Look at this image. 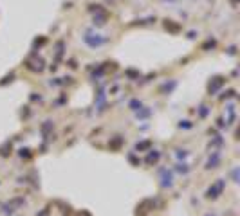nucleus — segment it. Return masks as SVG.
<instances>
[{
    "label": "nucleus",
    "instance_id": "f8f14e48",
    "mask_svg": "<svg viewBox=\"0 0 240 216\" xmlns=\"http://www.w3.org/2000/svg\"><path fill=\"white\" fill-rule=\"evenodd\" d=\"M235 2H238V0H235Z\"/></svg>",
    "mask_w": 240,
    "mask_h": 216
},
{
    "label": "nucleus",
    "instance_id": "423d86ee",
    "mask_svg": "<svg viewBox=\"0 0 240 216\" xmlns=\"http://www.w3.org/2000/svg\"><path fill=\"white\" fill-rule=\"evenodd\" d=\"M63 47H65L63 41H58V43H56V61L61 59V56H63Z\"/></svg>",
    "mask_w": 240,
    "mask_h": 216
},
{
    "label": "nucleus",
    "instance_id": "f257e3e1",
    "mask_svg": "<svg viewBox=\"0 0 240 216\" xmlns=\"http://www.w3.org/2000/svg\"><path fill=\"white\" fill-rule=\"evenodd\" d=\"M90 11L94 13V25H105L108 20V13L101 9V6H90Z\"/></svg>",
    "mask_w": 240,
    "mask_h": 216
},
{
    "label": "nucleus",
    "instance_id": "6e6552de",
    "mask_svg": "<svg viewBox=\"0 0 240 216\" xmlns=\"http://www.w3.org/2000/svg\"><path fill=\"white\" fill-rule=\"evenodd\" d=\"M130 108H132V110H139V108H141V101H137V99L130 101Z\"/></svg>",
    "mask_w": 240,
    "mask_h": 216
},
{
    "label": "nucleus",
    "instance_id": "7ed1b4c3",
    "mask_svg": "<svg viewBox=\"0 0 240 216\" xmlns=\"http://www.w3.org/2000/svg\"><path fill=\"white\" fill-rule=\"evenodd\" d=\"M26 63H27V69H29V70H33V72H42L43 69H45V67H43V65H45V63H43V59H42V58H38L36 54H33Z\"/></svg>",
    "mask_w": 240,
    "mask_h": 216
},
{
    "label": "nucleus",
    "instance_id": "9d476101",
    "mask_svg": "<svg viewBox=\"0 0 240 216\" xmlns=\"http://www.w3.org/2000/svg\"><path fill=\"white\" fill-rule=\"evenodd\" d=\"M209 47H215V40H209L204 43V49H209Z\"/></svg>",
    "mask_w": 240,
    "mask_h": 216
},
{
    "label": "nucleus",
    "instance_id": "f03ea898",
    "mask_svg": "<svg viewBox=\"0 0 240 216\" xmlns=\"http://www.w3.org/2000/svg\"><path fill=\"white\" fill-rule=\"evenodd\" d=\"M224 83H226V78L224 76H215V78H211V81L208 83V92H209V96H213V94H217L222 86H224Z\"/></svg>",
    "mask_w": 240,
    "mask_h": 216
},
{
    "label": "nucleus",
    "instance_id": "9b49d317",
    "mask_svg": "<svg viewBox=\"0 0 240 216\" xmlns=\"http://www.w3.org/2000/svg\"><path fill=\"white\" fill-rule=\"evenodd\" d=\"M206 114H208V106H201V115L204 117Z\"/></svg>",
    "mask_w": 240,
    "mask_h": 216
},
{
    "label": "nucleus",
    "instance_id": "39448f33",
    "mask_svg": "<svg viewBox=\"0 0 240 216\" xmlns=\"http://www.w3.org/2000/svg\"><path fill=\"white\" fill-rule=\"evenodd\" d=\"M175 86H177V81H170V83H164V85L161 86V88H159V92H161V94H170L173 88H175Z\"/></svg>",
    "mask_w": 240,
    "mask_h": 216
},
{
    "label": "nucleus",
    "instance_id": "0eeeda50",
    "mask_svg": "<svg viewBox=\"0 0 240 216\" xmlns=\"http://www.w3.org/2000/svg\"><path fill=\"white\" fill-rule=\"evenodd\" d=\"M164 27H166V29H170V31H173V33H177V31H179V25L171 24V20H164Z\"/></svg>",
    "mask_w": 240,
    "mask_h": 216
},
{
    "label": "nucleus",
    "instance_id": "20e7f679",
    "mask_svg": "<svg viewBox=\"0 0 240 216\" xmlns=\"http://www.w3.org/2000/svg\"><path fill=\"white\" fill-rule=\"evenodd\" d=\"M85 43L89 47H92V49H96V47H101L103 43H105V38L103 36H99V34H90V33H87L85 34Z\"/></svg>",
    "mask_w": 240,
    "mask_h": 216
},
{
    "label": "nucleus",
    "instance_id": "1a4fd4ad",
    "mask_svg": "<svg viewBox=\"0 0 240 216\" xmlns=\"http://www.w3.org/2000/svg\"><path fill=\"white\" fill-rule=\"evenodd\" d=\"M126 76H130V78H139L141 74H139V72H136V70H126Z\"/></svg>",
    "mask_w": 240,
    "mask_h": 216
}]
</instances>
